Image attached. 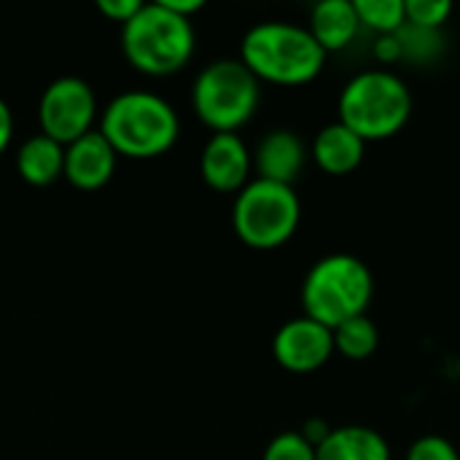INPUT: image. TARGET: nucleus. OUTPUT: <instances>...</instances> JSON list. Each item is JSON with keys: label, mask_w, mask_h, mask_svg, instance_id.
I'll return each instance as SVG.
<instances>
[{"label": "nucleus", "mask_w": 460, "mask_h": 460, "mask_svg": "<svg viewBox=\"0 0 460 460\" xmlns=\"http://www.w3.org/2000/svg\"><path fill=\"white\" fill-rule=\"evenodd\" d=\"M307 30L326 54L345 51L361 32L353 0H321L310 13Z\"/></svg>", "instance_id": "14"}, {"label": "nucleus", "mask_w": 460, "mask_h": 460, "mask_svg": "<svg viewBox=\"0 0 460 460\" xmlns=\"http://www.w3.org/2000/svg\"><path fill=\"white\" fill-rule=\"evenodd\" d=\"M261 460H315V447L299 431H283L267 445Z\"/></svg>", "instance_id": "21"}, {"label": "nucleus", "mask_w": 460, "mask_h": 460, "mask_svg": "<svg viewBox=\"0 0 460 460\" xmlns=\"http://www.w3.org/2000/svg\"><path fill=\"white\" fill-rule=\"evenodd\" d=\"M372 54L383 65H396L402 59V43H399L396 35H377V43H375Z\"/></svg>", "instance_id": "24"}, {"label": "nucleus", "mask_w": 460, "mask_h": 460, "mask_svg": "<svg viewBox=\"0 0 460 460\" xmlns=\"http://www.w3.org/2000/svg\"><path fill=\"white\" fill-rule=\"evenodd\" d=\"M272 353L286 372H318L334 356V332L307 315L291 318L278 329L272 340Z\"/></svg>", "instance_id": "9"}, {"label": "nucleus", "mask_w": 460, "mask_h": 460, "mask_svg": "<svg viewBox=\"0 0 460 460\" xmlns=\"http://www.w3.org/2000/svg\"><path fill=\"white\" fill-rule=\"evenodd\" d=\"M19 175L32 186H49L65 175V146L49 135H32L22 143L16 154Z\"/></svg>", "instance_id": "16"}, {"label": "nucleus", "mask_w": 460, "mask_h": 460, "mask_svg": "<svg viewBox=\"0 0 460 460\" xmlns=\"http://www.w3.org/2000/svg\"><path fill=\"white\" fill-rule=\"evenodd\" d=\"M302 221V205L294 186L275 181H248L234 199L232 224L237 237L259 251L286 245Z\"/></svg>", "instance_id": "6"}, {"label": "nucleus", "mask_w": 460, "mask_h": 460, "mask_svg": "<svg viewBox=\"0 0 460 460\" xmlns=\"http://www.w3.org/2000/svg\"><path fill=\"white\" fill-rule=\"evenodd\" d=\"M315 460H391V447L369 426H342L315 447Z\"/></svg>", "instance_id": "15"}, {"label": "nucleus", "mask_w": 460, "mask_h": 460, "mask_svg": "<svg viewBox=\"0 0 460 460\" xmlns=\"http://www.w3.org/2000/svg\"><path fill=\"white\" fill-rule=\"evenodd\" d=\"M11 135H13V116H11V108L5 105V100L0 97V154L8 148Z\"/></svg>", "instance_id": "26"}, {"label": "nucleus", "mask_w": 460, "mask_h": 460, "mask_svg": "<svg viewBox=\"0 0 460 460\" xmlns=\"http://www.w3.org/2000/svg\"><path fill=\"white\" fill-rule=\"evenodd\" d=\"M202 178L216 191H240L248 183L253 156L237 132H213L202 148Z\"/></svg>", "instance_id": "10"}, {"label": "nucleus", "mask_w": 460, "mask_h": 460, "mask_svg": "<svg viewBox=\"0 0 460 460\" xmlns=\"http://www.w3.org/2000/svg\"><path fill=\"white\" fill-rule=\"evenodd\" d=\"M326 51L307 27L291 22H261L243 38L240 62L259 78L280 86H302L321 75Z\"/></svg>", "instance_id": "1"}, {"label": "nucleus", "mask_w": 460, "mask_h": 460, "mask_svg": "<svg viewBox=\"0 0 460 460\" xmlns=\"http://www.w3.org/2000/svg\"><path fill=\"white\" fill-rule=\"evenodd\" d=\"M299 434H302L313 447H318V445L332 434V426H329L326 420H321V418H313V420H307V423H305V429H302Z\"/></svg>", "instance_id": "25"}, {"label": "nucleus", "mask_w": 460, "mask_h": 460, "mask_svg": "<svg viewBox=\"0 0 460 460\" xmlns=\"http://www.w3.org/2000/svg\"><path fill=\"white\" fill-rule=\"evenodd\" d=\"M404 13H407V24L442 32V27L453 16V3L450 0H404Z\"/></svg>", "instance_id": "20"}, {"label": "nucleus", "mask_w": 460, "mask_h": 460, "mask_svg": "<svg viewBox=\"0 0 460 460\" xmlns=\"http://www.w3.org/2000/svg\"><path fill=\"white\" fill-rule=\"evenodd\" d=\"M140 0H100L97 3V8L105 13V16H111V19H116V22H129L137 11H140Z\"/></svg>", "instance_id": "23"}, {"label": "nucleus", "mask_w": 460, "mask_h": 460, "mask_svg": "<svg viewBox=\"0 0 460 460\" xmlns=\"http://www.w3.org/2000/svg\"><path fill=\"white\" fill-rule=\"evenodd\" d=\"M364 30L377 35H396L407 24L404 0H353Z\"/></svg>", "instance_id": "18"}, {"label": "nucleus", "mask_w": 460, "mask_h": 460, "mask_svg": "<svg viewBox=\"0 0 460 460\" xmlns=\"http://www.w3.org/2000/svg\"><path fill=\"white\" fill-rule=\"evenodd\" d=\"M259 78L240 59H216L199 70L191 102L213 132L240 129L259 108Z\"/></svg>", "instance_id": "7"}, {"label": "nucleus", "mask_w": 460, "mask_h": 460, "mask_svg": "<svg viewBox=\"0 0 460 460\" xmlns=\"http://www.w3.org/2000/svg\"><path fill=\"white\" fill-rule=\"evenodd\" d=\"M412 116V92L402 75L388 67H372L353 75L340 94V124L364 143L399 135Z\"/></svg>", "instance_id": "2"}, {"label": "nucleus", "mask_w": 460, "mask_h": 460, "mask_svg": "<svg viewBox=\"0 0 460 460\" xmlns=\"http://www.w3.org/2000/svg\"><path fill=\"white\" fill-rule=\"evenodd\" d=\"M367 154V143L350 132L345 124H326L313 140V159L326 175H350L361 167Z\"/></svg>", "instance_id": "13"}, {"label": "nucleus", "mask_w": 460, "mask_h": 460, "mask_svg": "<svg viewBox=\"0 0 460 460\" xmlns=\"http://www.w3.org/2000/svg\"><path fill=\"white\" fill-rule=\"evenodd\" d=\"M380 345V332L369 315H358L334 329V350L350 361L369 358Z\"/></svg>", "instance_id": "17"}, {"label": "nucleus", "mask_w": 460, "mask_h": 460, "mask_svg": "<svg viewBox=\"0 0 460 460\" xmlns=\"http://www.w3.org/2000/svg\"><path fill=\"white\" fill-rule=\"evenodd\" d=\"M121 49L137 70L167 75L191 59L194 27L162 0L143 3L140 11L121 24Z\"/></svg>", "instance_id": "5"}, {"label": "nucleus", "mask_w": 460, "mask_h": 460, "mask_svg": "<svg viewBox=\"0 0 460 460\" xmlns=\"http://www.w3.org/2000/svg\"><path fill=\"white\" fill-rule=\"evenodd\" d=\"M167 8H172L175 13H181V16H186L189 19V13H194V11H199L205 3L202 0H162Z\"/></svg>", "instance_id": "27"}, {"label": "nucleus", "mask_w": 460, "mask_h": 460, "mask_svg": "<svg viewBox=\"0 0 460 460\" xmlns=\"http://www.w3.org/2000/svg\"><path fill=\"white\" fill-rule=\"evenodd\" d=\"M305 159L307 151L299 135H294L291 129H272L259 140L253 154V167L264 181L294 186V181L305 167Z\"/></svg>", "instance_id": "12"}, {"label": "nucleus", "mask_w": 460, "mask_h": 460, "mask_svg": "<svg viewBox=\"0 0 460 460\" xmlns=\"http://www.w3.org/2000/svg\"><path fill=\"white\" fill-rule=\"evenodd\" d=\"M116 151L100 129H89L78 140L65 146V178L89 191L111 181L116 167Z\"/></svg>", "instance_id": "11"}, {"label": "nucleus", "mask_w": 460, "mask_h": 460, "mask_svg": "<svg viewBox=\"0 0 460 460\" xmlns=\"http://www.w3.org/2000/svg\"><path fill=\"white\" fill-rule=\"evenodd\" d=\"M97 100L92 86L78 75H62L46 86L38 105L40 132L67 146L92 129Z\"/></svg>", "instance_id": "8"}, {"label": "nucleus", "mask_w": 460, "mask_h": 460, "mask_svg": "<svg viewBox=\"0 0 460 460\" xmlns=\"http://www.w3.org/2000/svg\"><path fill=\"white\" fill-rule=\"evenodd\" d=\"M404 460H460V453L450 439L429 434V437H420L410 445Z\"/></svg>", "instance_id": "22"}, {"label": "nucleus", "mask_w": 460, "mask_h": 460, "mask_svg": "<svg viewBox=\"0 0 460 460\" xmlns=\"http://www.w3.org/2000/svg\"><path fill=\"white\" fill-rule=\"evenodd\" d=\"M372 296V270L353 253H329L318 259L302 283L305 315L332 332L350 318L367 315Z\"/></svg>", "instance_id": "3"}, {"label": "nucleus", "mask_w": 460, "mask_h": 460, "mask_svg": "<svg viewBox=\"0 0 460 460\" xmlns=\"http://www.w3.org/2000/svg\"><path fill=\"white\" fill-rule=\"evenodd\" d=\"M100 132L116 154L151 159L178 140V113L154 92H124L108 102Z\"/></svg>", "instance_id": "4"}, {"label": "nucleus", "mask_w": 460, "mask_h": 460, "mask_svg": "<svg viewBox=\"0 0 460 460\" xmlns=\"http://www.w3.org/2000/svg\"><path fill=\"white\" fill-rule=\"evenodd\" d=\"M402 43V59H410L415 65H434L445 51V38L437 30H420L412 24H404L396 32Z\"/></svg>", "instance_id": "19"}]
</instances>
